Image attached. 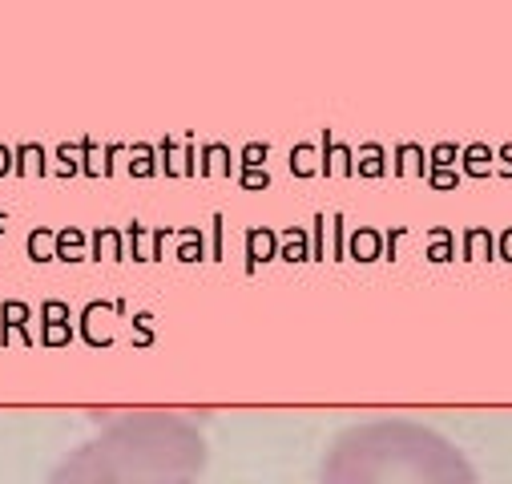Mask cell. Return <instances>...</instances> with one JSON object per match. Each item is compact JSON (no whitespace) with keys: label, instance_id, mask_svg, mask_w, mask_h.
Instances as JSON below:
<instances>
[{"label":"cell","instance_id":"cell-1","mask_svg":"<svg viewBox=\"0 0 512 484\" xmlns=\"http://www.w3.org/2000/svg\"><path fill=\"white\" fill-rule=\"evenodd\" d=\"M206 436L178 412H130L73 448L49 484H198Z\"/></svg>","mask_w":512,"mask_h":484},{"label":"cell","instance_id":"cell-2","mask_svg":"<svg viewBox=\"0 0 512 484\" xmlns=\"http://www.w3.org/2000/svg\"><path fill=\"white\" fill-rule=\"evenodd\" d=\"M319 484H480L468 456L420 420H363L343 428Z\"/></svg>","mask_w":512,"mask_h":484}]
</instances>
